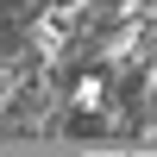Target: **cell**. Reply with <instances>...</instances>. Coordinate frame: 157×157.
Masks as SVG:
<instances>
[{
  "mask_svg": "<svg viewBox=\"0 0 157 157\" xmlns=\"http://www.w3.org/2000/svg\"><path fill=\"white\" fill-rule=\"evenodd\" d=\"M69 107H75V113H101V107H107V75H101V69L75 75V88H69Z\"/></svg>",
  "mask_w": 157,
  "mask_h": 157,
  "instance_id": "obj_1",
  "label": "cell"
}]
</instances>
